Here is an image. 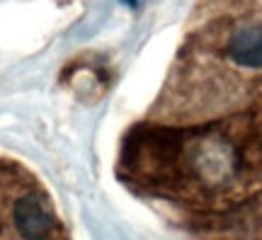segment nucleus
Instances as JSON below:
<instances>
[{
  "instance_id": "3",
  "label": "nucleus",
  "mask_w": 262,
  "mask_h": 240,
  "mask_svg": "<svg viewBox=\"0 0 262 240\" xmlns=\"http://www.w3.org/2000/svg\"><path fill=\"white\" fill-rule=\"evenodd\" d=\"M0 240H68L44 185L10 158H0Z\"/></svg>"
},
{
  "instance_id": "2",
  "label": "nucleus",
  "mask_w": 262,
  "mask_h": 240,
  "mask_svg": "<svg viewBox=\"0 0 262 240\" xmlns=\"http://www.w3.org/2000/svg\"><path fill=\"white\" fill-rule=\"evenodd\" d=\"M262 110V5L235 3L180 49L150 124L194 126Z\"/></svg>"
},
{
  "instance_id": "1",
  "label": "nucleus",
  "mask_w": 262,
  "mask_h": 240,
  "mask_svg": "<svg viewBox=\"0 0 262 240\" xmlns=\"http://www.w3.org/2000/svg\"><path fill=\"white\" fill-rule=\"evenodd\" d=\"M122 172L194 209L238 206L262 189V110L194 126H141L124 146Z\"/></svg>"
}]
</instances>
